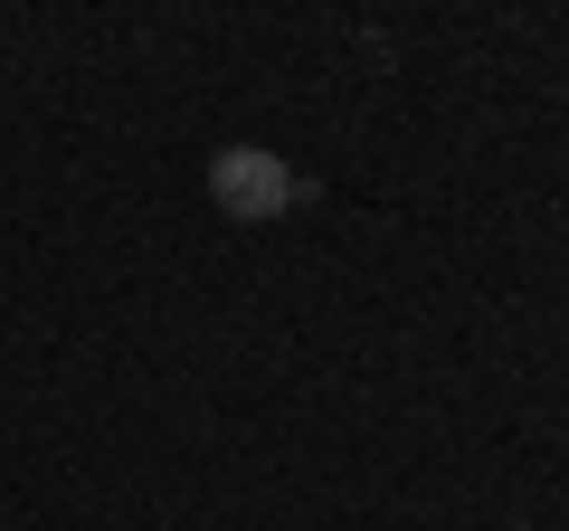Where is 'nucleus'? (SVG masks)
<instances>
[{"instance_id": "1", "label": "nucleus", "mask_w": 569, "mask_h": 531, "mask_svg": "<svg viewBox=\"0 0 569 531\" xmlns=\"http://www.w3.org/2000/svg\"><path fill=\"white\" fill-rule=\"evenodd\" d=\"M209 200H219L228 219L266 228V219H284V209L305 200V181H295V171H284V152H257V143H228V152H209Z\"/></svg>"}]
</instances>
